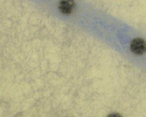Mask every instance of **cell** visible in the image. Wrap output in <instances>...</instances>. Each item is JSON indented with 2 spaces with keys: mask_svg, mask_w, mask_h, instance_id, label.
Returning a JSON list of instances; mask_svg holds the SVG:
<instances>
[{
  "mask_svg": "<svg viewBox=\"0 0 146 117\" xmlns=\"http://www.w3.org/2000/svg\"><path fill=\"white\" fill-rule=\"evenodd\" d=\"M131 50L137 55L144 54L146 51V42L140 38L133 39L131 43Z\"/></svg>",
  "mask_w": 146,
  "mask_h": 117,
  "instance_id": "6da1fadb",
  "label": "cell"
},
{
  "mask_svg": "<svg viewBox=\"0 0 146 117\" xmlns=\"http://www.w3.org/2000/svg\"><path fill=\"white\" fill-rule=\"evenodd\" d=\"M74 2L72 1H62L59 3L60 11L64 14H70L73 9Z\"/></svg>",
  "mask_w": 146,
  "mask_h": 117,
  "instance_id": "7a4b0ae2",
  "label": "cell"
},
{
  "mask_svg": "<svg viewBox=\"0 0 146 117\" xmlns=\"http://www.w3.org/2000/svg\"><path fill=\"white\" fill-rule=\"evenodd\" d=\"M107 117H123V116L118 113H112L108 115Z\"/></svg>",
  "mask_w": 146,
  "mask_h": 117,
  "instance_id": "3957f363",
  "label": "cell"
}]
</instances>
